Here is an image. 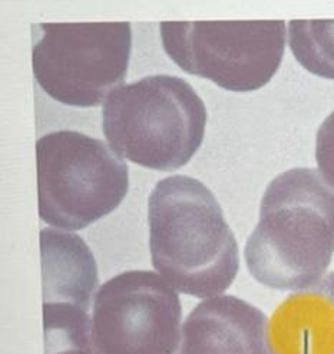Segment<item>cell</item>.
Masks as SVG:
<instances>
[{"instance_id": "obj_1", "label": "cell", "mask_w": 334, "mask_h": 354, "mask_svg": "<svg viewBox=\"0 0 334 354\" xmlns=\"http://www.w3.org/2000/svg\"><path fill=\"white\" fill-rule=\"evenodd\" d=\"M333 254L334 188L311 168L276 176L245 244L252 277L274 290L310 288L324 279Z\"/></svg>"}, {"instance_id": "obj_2", "label": "cell", "mask_w": 334, "mask_h": 354, "mask_svg": "<svg viewBox=\"0 0 334 354\" xmlns=\"http://www.w3.org/2000/svg\"><path fill=\"white\" fill-rule=\"evenodd\" d=\"M154 268L178 291L217 297L239 272V245L214 194L198 180L172 175L148 200Z\"/></svg>"}, {"instance_id": "obj_3", "label": "cell", "mask_w": 334, "mask_h": 354, "mask_svg": "<svg viewBox=\"0 0 334 354\" xmlns=\"http://www.w3.org/2000/svg\"><path fill=\"white\" fill-rule=\"evenodd\" d=\"M207 108L178 76L152 75L116 88L104 104L102 128L109 147L133 164L174 171L200 149Z\"/></svg>"}, {"instance_id": "obj_4", "label": "cell", "mask_w": 334, "mask_h": 354, "mask_svg": "<svg viewBox=\"0 0 334 354\" xmlns=\"http://www.w3.org/2000/svg\"><path fill=\"white\" fill-rule=\"evenodd\" d=\"M39 215L62 231L84 230L106 217L129 188L127 162L104 141L56 131L36 142Z\"/></svg>"}, {"instance_id": "obj_5", "label": "cell", "mask_w": 334, "mask_h": 354, "mask_svg": "<svg viewBox=\"0 0 334 354\" xmlns=\"http://www.w3.org/2000/svg\"><path fill=\"white\" fill-rule=\"evenodd\" d=\"M32 50L35 80L55 101L95 108L125 81L131 25L44 24Z\"/></svg>"}, {"instance_id": "obj_6", "label": "cell", "mask_w": 334, "mask_h": 354, "mask_svg": "<svg viewBox=\"0 0 334 354\" xmlns=\"http://www.w3.org/2000/svg\"><path fill=\"white\" fill-rule=\"evenodd\" d=\"M167 55L184 72L232 92L267 85L283 61L286 24L276 22H164Z\"/></svg>"}, {"instance_id": "obj_7", "label": "cell", "mask_w": 334, "mask_h": 354, "mask_svg": "<svg viewBox=\"0 0 334 354\" xmlns=\"http://www.w3.org/2000/svg\"><path fill=\"white\" fill-rule=\"evenodd\" d=\"M181 316L168 281L152 271H125L96 292L92 340L101 354H175Z\"/></svg>"}, {"instance_id": "obj_8", "label": "cell", "mask_w": 334, "mask_h": 354, "mask_svg": "<svg viewBox=\"0 0 334 354\" xmlns=\"http://www.w3.org/2000/svg\"><path fill=\"white\" fill-rule=\"evenodd\" d=\"M178 354H271L266 314L234 296L208 299L187 317Z\"/></svg>"}, {"instance_id": "obj_9", "label": "cell", "mask_w": 334, "mask_h": 354, "mask_svg": "<svg viewBox=\"0 0 334 354\" xmlns=\"http://www.w3.org/2000/svg\"><path fill=\"white\" fill-rule=\"evenodd\" d=\"M44 311L88 314L98 287L93 255L80 235L44 228L41 231Z\"/></svg>"}, {"instance_id": "obj_10", "label": "cell", "mask_w": 334, "mask_h": 354, "mask_svg": "<svg viewBox=\"0 0 334 354\" xmlns=\"http://www.w3.org/2000/svg\"><path fill=\"white\" fill-rule=\"evenodd\" d=\"M271 354H334V301L320 283L291 294L268 323Z\"/></svg>"}, {"instance_id": "obj_11", "label": "cell", "mask_w": 334, "mask_h": 354, "mask_svg": "<svg viewBox=\"0 0 334 354\" xmlns=\"http://www.w3.org/2000/svg\"><path fill=\"white\" fill-rule=\"evenodd\" d=\"M288 44L304 69L334 80V21H291Z\"/></svg>"}, {"instance_id": "obj_12", "label": "cell", "mask_w": 334, "mask_h": 354, "mask_svg": "<svg viewBox=\"0 0 334 354\" xmlns=\"http://www.w3.org/2000/svg\"><path fill=\"white\" fill-rule=\"evenodd\" d=\"M46 354H101L93 344L91 324L45 327Z\"/></svg>"}, {"instance_id": "obj_13", "label": "cell", "mask_w": 334, "mask_h": 354, "mask_svg": "<svg viewBox=\"0 0 334 354\" xmlns=\"http://www.w3.org/2000/svg\"><path fill=\"white\" fill-rule=\"evenodd\" d=\"M316 161L324 181L334 188V112L326 118L319 128Z\"/></svg>"}, {"instance_id": "obj_14", "label": "cell", "mask_w": 334, "mask_h": 354, "mask_svg": "<svg viewBox=\"0 0 334 354\" xmlns=\"http://www.w3.org/2000/svg\"><path fill=\"white\" fill-rule=\"evenodd\" d=\"M322 287L327 291L328 296L333 299L334 301V272H330L327 277H324L322 281H320Z\"/></svg>"}]
</instances>
